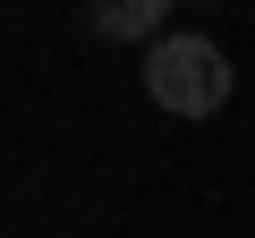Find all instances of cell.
<instances>
[{
	"label": "cell",
	"mask_w": 255,
	"mask_h": 238,
	"mask_svg": "<svg viewBox=\"0 0 255 238\" xmlns=\"http://www.w3.org/2000/svg\"><path fill=\"white\" fill-rule=\"evenodd\" d=\"M179 9V0H94V34L111 43H136V34H162V17Z\"/></svg>",
	"instance_id": "obj_2"
},
{
	"label": "cell",
	"mask_w": 255,
	"mask_h": 238,
	"mask_svg": "<svg viewBox=\"0 0 255 238\" xmlns=\"http://www.w3.org/2000/svg\"><path fill=\"white\" fill-rule=\"evenodd\" d=\"M145 94H153L162 111H179V119H213V111L230 102V60H221V43H204V34H162V43L145 51Z\"/></svg>",
	"instance_id": "obj_1"
}]
</instances>
